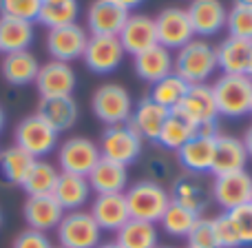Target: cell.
Returning a JSON list of instances; mask_svg holds the SVG:
<instances>
[{"instance_id":"obj_32","label":"cell","mask_w":252,"mask_h":248,"mask_svg":"<svg viewBox=\"0 0 252 248\" xmlns=\"http://www.w3.org/2000/svg\"><path fill=\"white\" fill-rule=\"evenodd\" d=\"M58 177H60L58 164H53V162H49V160H33L31 169L27 171L25 179H22L20 188L27 193V197L53 195Z\"/></svg>"},{"instance_id":"obj_17","label":"cell","mask_w":252,"mask_h":248,"mask_svg":"<svg viewBox=\"0 0 252 248\" xmlns=\"http://www.w3.org/2000/svg\"><path fill=\"white\" fill-rule=\"evenodd\" d=\"M128 16L130 11L113 0H93L87 9V31L89 35H120Z\"/></svg>"},{"instance_id":"obj_12","label":"cell","mask_w":252,"mask_h":248,"mask_svg":"<svg viewBox=\"0 0 252 248\" xmlns=\"http://www.w3.org/2000/svg\"><path fill=\"white\" fill-rule=\"evenodd\" d=\"M210 195L217 202V206L228 213L244 204L252 202V173L248 171H235V173L217 175L210 188Z\"/></svg>"},{"instance_id":"obj_38","label":"cell","mask_w":252,"mask_h":248,"mask_svg":"<svg viewBox=\"0 0 252 248\" xmlns=\"http://www.w3.org/2000/svg\"><path fill=\"white\" fill-rule=\"evenodd\" d=\"M226 29H228V35H232V38L252 42V7L232 4V7L228 9Z\"/></svg>"},{"instance_id":"obj_41","label":"cell","mask_w":252,"mask_h":248,"mask_svg":"<svg viewBox=\"0 0 252 248\" xmlns=\"http://www.w3.org/2000/svg\"><path fill=\"white\" fill-rule=\"evenodd\" d=\"M213 226H215V240H217L219 248H241L237 228L228 213H219L217 217H213Z\"/></svg>"},{"instance_id":"obj_4","label":"cell","mask_w":252,"mask_h":248,"mask_svg":"<svg viewBox=\"0 0 252 248\" xmlns=\"http://www.w3.org/2000/svg\"><path fill=\"white\" fill-rule=\"evenodd\" d=\"M215 102L221 118H244L250 113L252 106V80L248 75L219 73L213 84Z\"/></svg>"},{"instance_id":"obj_21","label":"cell","mask_w":252,"mask_h":248,"mask_svg":"<svg viewBox=\"0 0 252 248\" xmlns=\"http://www.w3.org/2000/svg\"><path fill=\"white\" fill-rule=\"evenodd\" d=\"M248 160L250 157H248V153H246V146H244V142H241V138L219 133L217 138H215V155H213L210 173L217 177V175L244 171Z\"/></svg>"},{"instance_id":"obj_30","label":"cell","mask_w":252,"mask_h":248,"mask_svg":"<svg viewBox=\"0 0 252 248\" xmlns=\"http://www.w3.org/2000/svg\"><path fill=\"white\" fill-rule=\"evenodd\" d=\"M35 40L33 22L20 20V18L0 16V53L29 51Z\"/></svg>"},{"instance_id":"obj_55","label":"cell","mask_w":252,"mask_h":248,"mask_svg":"<svg viewBox=\"0 0 252 248\" xmlns=\"http://www.w3.org/2000/svg\"><path fill=\"white\" fill-rule=\"evenodd\" d=\"M53 248H60V246H53Z\"/></svg>"},{"instance_id":"obj_51","label":"cell","mask_w":252,"mask_h":248,"mask_svg":"<svg viewBox=\"0 0 252 248\" xmlns=\"http://www.w3.org/2000/svg\"><path fill=\"white\" fill-rule=\"evenodd\" d=\"M246 75L252 80V56H250V67H248V73H246Z\"/></svg>"},{"instance_id":"obj_26","label":"cell","mask_w":252,"mask_h":248,"mask_svg":"<svg viewBox=\"0 0 252 248\" xmlns=\"http://www.w3.org/2000/svg\"><path fill=\"white\" fill-rule=\"evenodd\" d=\"M168 193H170V202L192 211L195 215H201L206 211V206H208L210 193L197 175L186 173V175L175 177L173 184H170V188H168Z\"/></svg>"},{"instance_id":"obj_43","label":"cell","mask_w":252,"mask_h":248,"mask_svg":"<svg viewBox=\"0 0 252 248\" xmlns=\"http://www.w3.org/2000/svg\"><path fill=\"white\" fill-rule=\"evenodd\" d=\"M11 248H53L51 240L47 233L33 231V228H25L16 235V240L11 242Z\"/></svg>"},{"instance_id":"obj_47","label":"cell","mask_w":252,"mask_h":248,"mask_svg":"<svg viewBox=\"0 0 252 248\" xmlns=\"http://www.w3.org/2000/svg\"><path fill=\"white\" fill-rule=\"evenodd\" d=\"M4 124H7V113H4L2 105H0V133L4 131Z\"/></svg>"},{"instance_id":"obj_10","label":"cell","mask_w":252,"mask_h":248,"mask_svg":"<svg viewBox=\"0 0 252 248\" xmlns=\"http://www.w3.org/2000/svg\"><path fill=\"white\" fill-rule=\"evenodd\" d=\"M124 49L118 35H89L82 53V62L91 73L109 75L122 65Z\"/></svg>"},{"instance_id":"obj_9","label":"cell","mask_w":252,"mask_h":248,"mask_svg":"<svg viewBox=\"0 0 252 248\" xmlns=\"http://www.w3.org/2000/svg\"><path fill=\"white\" fill-rule=\"evenodd\" d=\"M219 135L217 124L201 126L195 138H190L182 148L177 151V162L186 173L190 175H204L210 173L215 155V138Z\"/></svg>"},{"instance_id":"obj_31","label":"cell","mask_w":252,"mask_h":248,"mask_svg":"<svg viewBox=\"0 0 252 248\" xmlns=\"http://www.w3.org/2000/svg\"><path fill=\"white\" fill-rule=\"evenodd\" d=\"M197 131H199V126L192 122V120H188L182 111L173 109L168 113V118H166L164 126H161V133H159V138H157V144H159L161 148H166V151L177 153L188 140L195 138Z\"/></svg>"},{"instance_id":"obj_1","label":"cell","mask_w":252,"mask_h":248,"mask_svg":"<svg viewBox=\"0 0 252 248\" xmlns=\"http://www.w3.org/2000/svg\"><path fill=\"white\" fill-rule=\"evenodd\" d=\"M219 71L215 44L204 38H192L188 44L173 53V73L188 84H208Z\"/></svg>"},{"instance_id":"obj_24","label":"cell","mask_w":252,"mask_h":248,"mask_svg":"<svg viewBox=\"0 0 252 248\" xmlns=\"http://www.w3.org/2000/svg\"><path fill=\"white\" fill-rule=\"evenodd\" d=\"M87 179L95 195L126 193V188H128V166L100 157V162L93 166V171L87 175Z\"/></svg>"},{"instance_id":"obj_14","label":"cell","mask_w":252,"mask_h":248,"mask_svg":"<svg viewBox=\"0 0 252 248\" xmlns=\"http://www.w3.org/2000/svg\"><path fill=\"white\" fill-rule=\"evenodd\" d=\"M35 89H38L40 100L44 98H64L73 96L75 84H78V75H75L73 67L66 62L49 60L40 65L38 78H35Z\"/></svg>"},{"instance_id":"obj_54","label":"cell","mask_w":252,"mask_h":248,"mask_svg":"<svg viewBox=\"0 0 252 248\" xmlns=\"http://www.w3.org/2000/svg\"><path fill=\"white\" fill-rule=\"evenodd\" d=\"M250 115H252V106H250Z\"/></svg>"},{"instance_id":"obj_5","label":"cell","mask_w":252,"mask_h":248,"mask_svg":"<svg viewBox=\"0 0 252 248\" xmlns=\"http://www.w3.org/2000/svg\"><path fill=\"white\" fill-rule=\"evenodd\" d=\"M133 98L128 89L118 82H104L93 91L91 96V111L102 124L115 126L126 124L133 113Z\"/></svg>"},{"instance_id":"obj_11","label":"cell","mask_w":252,"mask_h":248,"mask_svg":"<svg viewBox=\"0 0 252 248\" xmlns=\"http://www.w3.org/2000/svg\"><path fill=\"white\" fill-rule=\"evenodd\" d=\"M155 18V29H157V42L168 51H177L184 44H188L195 38L192 25L188 20L186 9L182 7H164Z\"/></svg>"},{"instance_id":"obj_29","label":"cell","mask_w":252,"mask_h":248,"mask_svg":"<svg viewBox=\"0 0 252 248\" xmlns=\"http://www.w3.org/2000/svg\"><path fill=\"white\" fill-rule=\"evenodd\" d=\"M58 133H66L71 131L80 120V106L75 102L73 96H64V98H44L40 100L38 111Z\"/></svg>"},{"instance_id":"obj_25","label":"cell","mask_w":252,"mask_h":248,"mask_svg":"<svg viewBox=\"0 0 252 248\" xmlns=\"http://www.w3.org/2000/svg\"><path fill=\"white\" fill-rule=\"evenodd\" d=\"M133 69L139 80H144L146 84H155L173 73V51L164 49L161 44H155L148 51L133 56Z\"/></svg>"},{"instance_id":"obj_36","label":"cell","mask_w":252,"mask_h":248,"mask_svg":"<svg viewBox=\"0 0 252 248\" xmlns=\"http://www.w3.org/2000/svg\"><path fill=\"white\" fill-rule=\"evenodd\" d=\"M197 217H199V215H195L192 211H188V209H184V206L170 202L168 209H166V213L161 215V219L157 224L161 226V231H164L166 235L186 240L188 233H190V228L195 226Z\"/></svg>"},{"instance_id":"obj_42","label":"cell","mask_w":252,"mask_h":248,"mask_svg":"<svg viewBox=\"0 0 252 248\" xmlns=\"http://www.w3.org/2000/svg\"><path fill=\"white\" fill-rule=\"evenodd\" d=\"M228 215H230L232 224L237 228L241 246H252V202L235 211H228Z\"/></svg>"},{"instance_id":"obj_46","label":"cell","mask_w":252,"mask_h":248,"mask_svg":"<svg viewBox=\"0 0 252 248\" xmlns=\"http://www.w3.org/2000/svg\"><path fill=\"white\" fill-rule=\"evenodd\" d=\"M113 2H118L120 7L126 9V11H133L135 7H139V4L144 2V0H113Z\"/></svg>"},{"instance_id":"obj_34","label":"cell","mask_w":252,"mask_h":248,"mask_svg":"<svg viewBox=\"0 0 252 248\" xmlns=\"http://www.w3.org/2000/svg\"><path fill=\"white\" fill-rule=\"evenodd\" d=\"M188 87H190V84L184 82L177 73H170V75H166V78H161L159 82L151 84L148 98H151L153 102H157L159 106H164V109L173 111V109H177L182 98L186 96Z\"/></svg>"},{"instance_id":"obj_39","label":"cell","mask_w":252,"mask_h":248,"mask_svg":"<svg viewBox=\"0 0 252 248\" xmlns=\"http://www.w3.org/2000/svg\"><path fill=\"white\" fill-rule=\"evenodd\" d=\"M186 248H219L217 240H215L213 217H204V215L197 217L195 226L190 228L186 237Z\"/></svg>"},{"instance_id":"obj_28","label":"cell","mask_w":252,"mask_h":248,"mask_svg":"<svg viewBox=\"0 0 252 248\" xmlns=\"http://www.w3.org/2000/svg\"><path fill=\"white\" fill-rule=\"evenodd\" d=\"M215 53H217V67L221 73H230V75H246L248 73L250 56H252V42L226 35V38L215 47Z\"/></svg>"},{"instance_id":"obj_3","label":"cell","mask_w":252,"mask_h":248,"mask_svg":"<svg viewBox=\"0 0 252 248\" xmlns=\"http://www.w3.org/2000/svg\"><path fill=\"white\" fill-rule=\"evenodd\" d=\"M13 144L29 153L33 160H44L58 148L60 133L40 113H29L13 129Z\"/></svg>"},{"instance_id":"obj_13","label":"cell","mask_w":252,"mask_h":248,"mask_svg":"<svg viewBox=\"0 0 252 248\" xmlns=\"http://www.w3.org/2000/svg\"><path fill=\"white\" fill-rule=\"evenodd\" d=\"M87 40H89V31L82 25L73 22V25H66V27L49 29L44 44H47V51L51 56V60L71 65L73 60H82Z\"/></svg>"},{"instance_id":"obj_2","label":"cell","mask_w":252,"mask_h":248,"mask_svg":"<svg viewBox=\"0 0 252 248\" xmlns=\"http://www.w3.org/2000/svg\"><path fill=\"white\" fill-rule=\"evenodd\" d=\"M126 204L130 219L157 224L170 204V193L164 184L153 179H139L126 188Z\"/></svg>"},{"instance_id":"obj_50","label":"cell","mask_w":252,"mask_h":248,"mask_svg":"<svg viewBox=\"0 0 252 248\" xmlns=\"http://www.w3.org/2000/svg\"><path fill=\"white\" fill-rule=\"evenodd\" d=\"M235 4H246V7H252V0H235Z\"/></svg>"},{"instance_id":"obj_48","label":"cell","mask_w":252,"mask_h":248,"mask_svg":"<svg viewBox=\"0 0 252 248\" xmlns=\"http://www.w3.org/2000/svg\"><path fill=\"white\" fill-rule=\"evenodd\" d=\"M97 248H122V246H120V244H118V242H115V240H113V242H102V244H100V246H97Z\"/></svg>"},{"instance_id":"obj_33","label":"cell","mask_w":252,"mask_h":248,"mask_svg":"<svg viewBox=\"0 0 252 248\" xmlns=\"http://www.w3.org/2000/svg\"><path fill=\"white\" fill-rule=\"evenodd\" d=\"M115 242L122 248H157L159 244V231L157 224L139 222V219H128L118 233Z\"/></svg>"},{"instance_id":"obj_18","label":"cell","mask_w":252,"mask_h":248,"mask_svg":"<svg viewBox=\"0 0 252 248\" xmlns=\"http://www.w3.org/2000/svg\"><path fill=\"white\" fill-rule=\"evenodd\" d=\"M89 213L95 219V224L102 228V233H118L130 219L128 204H126L124 193H106L95 195L91 200Z\"/></svg>"},{"instance_id":"obj_23","label":"cell","mask_w":252,"mask_h":248,"mask_svg":"<svg viewBox=\"0 0 252 248\" xmlns=\"http://www.w3.org/2000/svg\"><path fill=\"white\" fill-rule=\"evenodd\" d=\"M40 71V60L29 51L4 53L0 60V75L9 87H29L35 82Z\"/></svg>"},{"instance_id":"obj_19","label":"cell","mask_w":252,"mask_h":248,"mask_svg":"<svg viewBox=\"0 0 252 248\" xmlns=\"http://www.w3.org/2000/svg\"><path fill=\"white\" fill-rule=\"evenodd\" d=\"M118 38H120V42H122L124 53L137 56V53H142V51H148L151 47L159 44L157 42L155 18L146 16V13H130Z\"/></svg>"},{"instance_id":"obj_45","label":"cell","mask_w":252,"mask_h":248,"mask_svg":"<svg viewBox=\"0 0 252 248\" xmlns=\"http://www.w3.org/2000/svg\"><path fill=\"white\" fill-rule=\"evenodd\" d=\"M241 142H244V146H246V153H248V157L252 160V124L246 129V133H244V138H241Z\"/></svg>"},{"instance_id":"obj_52","label":"cell","mask_w":252,"mask_h":248,"mask_svg":"<svg viewBox=\"0 0 252 248\" xmlns=\"http://www.w3.org/2000/svg\"><path fill=\"white\" fill-rule=\"evenodd\" d=\"M0 226H2V209H0Z\"/></svg>"},{"instance_id":"obj_8","label":"cell","mask_w":252,"mask_h":248,"mask_svg":"<svg viewBox=\"0 0 252 248\" xmlns=\"http://www.w3.org/2000/svg\"><path fill=\"white\" fill-rule=\"evenodd\" d=\"M58 169L60 173H73L87 177L93 166L100 162V146L91 138L73 135L58 144Z\"/></svg>"},{"instance_id":"obj_16","label":"cell","mask_w":252,"mask_h":248,"mask_svg":"<svg viewBox=\"0 0 252 248\" xmlns=\"http://www.w3.org/2000/svg\"><path fill=\"white\" fill-rule=\"evenodd\" d=\"M177 111H182L188 120H192L197 126H210L217 124L219 111L215 102V93L210 84H190L186 96L182 98Z\"/></svg>"},{"instance_id":"obj_7","label":"cell","mask_w":252,"mask_h":248,"mask_svg":"<svg viewBox=\"0 0 252 248\" xmlns=\"http://www.w3.org/2000/svg\"><path fill=\"white\" fill-rule=\"evenodd\" d=\"M100 155L106 160H113L118 164H133L139 160L144 148V140L130 129V124H115V126H106L100 135Z\"/></svg>"},{"instance_id":"obj_40","label":"cell","mask_w":252,"mask_h":248,"mask_svg":"<svg viewBox=\"0 0 252 248\" xmlns=\"http://www.w3.org/2000/svg\"><path fill=\"white\" fill-rule=\"evenodd\" d=\"M40 9H42V0H0V16L35 22Z\"/></svg>"},{"instance_id":"obj_44","label":"cell","mask_w":252,"mask_h":248,"mask_svg":"<svg viewBox=\"0 0 252 248\" xmlns=\"http://www.w3.org/2000/svg\"><path fill=\"white\" fill-rule=\"evenodd\" d=\"M146 169H148V173H151L153 182H159L161 177L170 175V164L164 160V157H151V162H148Z\"/></svg>"},{"instance_id":"obj_15","label":"cell","mask_w":252,"mask_h":248,"mask_svg":"<svg viewBox=\"0 0 252 248\" xmlns=\"http://www.w3.org/2000/svg\"><path fill=\"white\" fill-rule=\"evenodd\" d=\"M186 13L195 31V38L208 40L210 35H217L221 29H226L228 9L221 0H190Z\"/></svg>"},{"instance_id":"obj_53","label":"cell","mask_w":252,"mask_h":248,"mask_svg":"<svg viewBox=\"0 0 252 248\" xmlns=\"http://www.w3.org/2000/svg\"><path fill=\"white\" fill-rule=\"evenodd\" d=\"M157 248H170V246H157Z\"/></svg>"},{"instance_id":"obj_37","label":"cell","mask_w":252,"mask_h":248,"mask_svg":"<svg viewBox=\"0 0 252 248\" xmlns=\"http://www.w3.org/2000/svg\"><path fill=\"white\" fill-rule=\"evenodd\" d=\"M78 16H80L78 0H66V2L60 4H42L35 22L47 27L49 31V29H58V27L73 25V22H78Z\"/></svg>"},{"instance_id":"obj_27","label":"cell","mask_w":252,"mask_h":248,"mask_svg":"<svg viewBox=\"0 0 252 248\" xmlns=\"http://www.w3.org/2000/svg\"><path fill=\"white\" fill-rule=\"evenodd\" d=\"M91 195H93V191L89 186V179L82 177V175H73V173H60L56 188H53V197L62 206L64 213L82 211L91 202Z\"/></svg>"},{"instance_id":"obj_6","label":"cell","mask_w":252,"mask_h":248,"mask_svg":"<svg viewBox=\"0 0 252 248\" xmlns=\"http://www.w3.org/2000/svg\"><path fill=\"white\" fill-rule=\"evenodd\" d=\"M56 237L60 248H97L102 244V228L89 211H71L60 219Z\"/></svg>"},{"instance_id":"obj_35","label":"cell","mask_w":252,"mask_h":248,"mask_svg":"<svg viewBox=\"0 0 252 248\" xmlns=\"http://www.w3.org/2000/svg\"><path fill=\"white\" fill-rule=\"evenodd\" d=\"M31 164H33V157L29 153H25L22 148H18L16 144L0 148V173L9 184L20 186L27 171L31 169Z\"/></svg>"},{"instance_id":"obj_20","label":"cell","mask_w":252,"mask_h":248,"mask_svg":"<svg viewBox=\"0 0 252 248\" xmlns=\"http://www.w3.org/2000/svg\"><path fill=\"white\" fill-rule=\"evenodd\" d=\"M22 217L27 222V228L49 233L58 228L60 219L64 217V211H62V206L58 204L53 195H35L25 200Z\"/></svg>"},{"instance_id":"obj_22","label":"cell","mask_w":252,"mask_h":248,"mask_svg":"<svg viewBox=\"0 0 252 248\" xmlns=\"http://www.w3.org/2000/svg\"><path fill=\"white\" fill-rule=\"evenodd\" d=\"M168 113H170L168 109H164V106H159L157 102H153L148 96H144L142 100L133 106L128 124L144 142H146V140L148 142H157Z\"/></svg>"},{"instance_id":"obj_49","label":"cell","mask_w":252,"mask_h":248,"mask_svg":"<svg viewBox=\"0 0 252 248\" xmlns=\"http://www.w3.org/2000/svg\"><path fill=\"white\" fill-rule=\"evenodd\" d=\"M60 2H66V0H42V4H60Z\"/></svg>"}]
</instances>
